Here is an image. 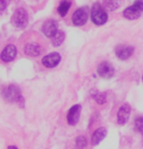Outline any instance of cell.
Returning <instances> with one entry per match:
<instances>
[{"mask_svg": "<svg viewBox=\"0 0 143 149\" xmlns=\"http://www.w3.org/2000/svg\"><path fill=\"white\" fill-rule=\"evenodd\" d=\"M20 89L15 85V84H10L5 86L2 90V97L7 101V102H18V100L20 99Z\"/></svg>", "mask_w": 143, "mask_h": 149, "instance_id": "3957f363", "label": "cell"}, {"mask_svg": "<svg viewBox=\"0 0 143 149\" xmlns=\"http://www.w3.org/2000/svg\"><path fill=\"white\" fill-rule=\"evenodd\" d=\"M107 134V130L105 128H98L97 130H95V132L92 136V145H98L102 141Z\"/></svg>", "mask_w": 143, "mask_h": 149, "instance_id": "5bb4252c", "label": "cell"}, {"mask_svg": "<svg viewBox=\"0 0 143 149\" xmlns=\"http://www.w3.org/2000/svg\"><path fill=\"white\" fill-rule=\"evenodd\" d=\"M12 24L18 28H25L28 24V14L23 8L17 9L12 15Z\"/></svg>", "mask_w": 143, "mask_h": 149, "instance_id": "277c9868", "label": "cell"}, {"mask_svg": "<svg viewBox=\"0 0 143 149\" xmlns=\"http://www.w3.org/2000/svg\"><path fill=\"white\" fill-rule=\"evenodd\" d=\"M1 1V10H5V8H6V2H5V0H0Z\"/></svg>", "mask_w": 143, "mask_h": 149, "instance_id": "44dd1931", "label": "cell"}, {"mask_svg": "<svg viewBox=\"0 0 143 149\" xmlns=\"http://www.w3.org/2000/svg\"><path fill=\"white\" fill-rule=\"evenodd\" d=\"M64 39H65V33H63V31H57V34L53 37L52 43H53L54 46H59V45L64 42Z\"/></svg>", "mask_w": 143, "mask_h": 149, "instance_id": "e0dca14e", "label": "cell"}, {"mask_svg": "<svg viewBox=\"0 0 143 149\" xmlns=\"http://www.w3.org/2000/svg\"><path fill=\"white\" fill-rule=\"evenodd\" d=\"M134 52V47L131 46V45H119L116 48H115V54L116 56L122 61H125L130 58L132 56V54Z\"/></svg>", "mask_w": 143, "mask_h": 149, "instance_id": "5b68a950", "label": "cell"}, {"mask_svg": "<svg viewBox=\"0 0 143 149\" xmlns=\"http://www.w3.org/2000/svg\"><path fill=\"white\" fill-rule=\"evenodd\" d=\"M114 67L110 62H102L97 66V74L101 77L110 79L114 75Z\"/></svg>", "mask_w": 143, "mask_h": 149, "instance_id": "52a82bcc", "label": "cell"}, {"mask_svg": "<svg viewBox=\"0 0 143 149\" xmlns=\"http://www.w3.org/2000/svg\"><path fill=\"white\" fill-rule=\"evenodd\" d=\"M79 117H81V105L79 104L73 105V107L69 109L68 114H67L68 125L75 126L76 123L78 122V120H79Z\"/></svg>", "mask_w": 143, "mask_h": 149, "instance_id": "30bf717a", "label": "cell"}, {"mask_svg": "<svg viewBox=\"0 0 143 149\" xmlns=\"http://www.w3.org/2000/svg\"><path fill=\"white\" fill-rule=\"evenodd\" d=\"M86 138L84 137V136H81V137H77V139H76V145H77V147L78 148H83L86 146Z\"/></svg>", "mask_w": 143, "mask_h": 149, "instance_id": "ffe728a7", "label": "cell"}, {"mask_svg": "<svg viewBox=\"0 0 143 149\" xmlns=\"http://www.w3.org/2000/svg\"><path fill=\"white\" fill-rule=\"evenodd\" d=\"M8 149H18L17 147H15V146H9L8 147Z\"/></svg>", "mask_w": 143, "mask_h": 149, "instance_id": "7402d4cb", "label": "cell"}, {"mask_svg": "<svg viewBox=\"0 0 143 149\" xmlns=\"http://www.w3.org/2000/svg\"><path fill=\"white\" fill-rule=\"evenodd\" d=\"M135 128L140 134H143V117H139V118H136Z\"/></svg>", "mask_w": 143, "mask_h": 149, "instance_id": "d6986e66", "label": "cell"}, {"mask_svg": "<svg viewBox=\"0 0 143 149\" xmlns=\"http://www.w3.org/2000/svg\"><path fill=\"white\" fill-rule=\"evenodd\" d=\"M107 14H106L105 9L102 7L99 3H95L92 10H90V19L95 25H104L107 22Z\"/></svg>", "mask_w": 143, "mask_h": 149, "instance_id": "6da1fadb", "label": "cell"}, {"mask_svg": "<svg viewBox=\"0 0 143 149\" xmlns=\"http://www.w3.org/2000/svg\"><path fill=\"white\" fill-rule=\"evenodd\" d=\"M23 53L30 56V57H36L38 55H40L41 53V46L38 44V43H28V44L25 45L23 47Z\"/></svg>", "mask_w": 143, "mask_h": 149, "instance_id": "8fae6325", "label": "cell"}, {"mask_svg": "<svg viewBox=\"0 0 143 149\" xmlns=\"http://www.w3.org/2000/svg\"><path fill=\"white\" fill-rule=\"evenodd\" d=\"M16 54H17V49L15 45H7L1 53V60L3 62H11L16 57Z\"/></svg>", "mask_w": 143, "mask_h": 149, "instance_id": "7c38bea8", "label": "cell"}, {"mask_svg": "<svg viewBox=\"0 0 143 149\" xmlns=\"http://www.w3.org/2000/svg\"><path fill=\"white\" fill-rule=\"evenodd\" d=\"M130 112H131V108L128 104H123L120 108V110L117 112V123L119 125H124L126 123L130 117Z\"/></svg>", "mask_w": 143, "mask_h": 149, "instance_id": "4fadbf2b", "label": "cell"}, {"mask_svg": "<svg viewBox=\"0 0 143 149\" xmlns=\"http://www.w3.org/2000/svg\"><path fill=\"white\" fill-rule=\"evenodd\" d=\"M143 13V0H136L135 2L123 11V16L130 20L137 19Z\"/></svg>", "mask_w": 143, "mask_h": 149, "instance_id": "7a4b0ae2", "label": "cell"}, {"mask_svg": "<svg viewBox=\"0 0 143 149\" xmlns=\"http://www.w3.org/2000/svg\"><path fill=\"white\" fill-rule=\"evenodd\" d=\"M60 60H61V56L58 53H50V54L46 55L45 57H43L41 63L44 66L48 67V68H53V67L58 65Z\"/></svg>", "mask_w": 143, "mask_h": 149, "instance_id": "ba28073f", "label": "cell"}, {"mask_svg": "<svg viewBox=\"0 0 143 149\" xmlns=\"http://www.w3.org/2000/svg\"><path fill=\"white\" fill-rule=\"evenodd\" d=\"M58 31V24L56 20H47L43 25V33L45 34V36L49 38H53Z\"/></svg>", "mask_w": 143, "mask_h": 149, "instance_id": "9c48e42d", "label": "cell"}, {"mask_svg": "<svg viewBox=\"0 0 143 149\" xmlns=\"http://www.w3.org/2000/svg\"><path fill=\"white\" fill-rule=\"evenodd\" d=\"M104 5L110 10H115L120 7L121 0H104Z\"/></svg>", "mask_w": 143, "mask_h": 149, "instance_id": "2e32d148", "label": "cell"}, {"mask_svg": "<svg viewBox=\"0 0 143 149\" xmlns=\"http://www.w3.org/2000/svg\"><path fill=\"white\" fill-rule=\"evenodd\" d=\"M142 80H143V77H142Z\"/></svg>", "mask_w": 143, "mask_h": 149, "instance_id": "603a6c76", "label": "cell"}, {"mask_svg": "<svg viewBox=\"0 0 143 149\" xmlns=\"http://www.w3.org/2000/svg\"><path fill=\"white\" fill-rule=\"evenodd\" d=\"M70 6H72V1L70 0H63L60 2V5L58 6V9H57L58 14L61 17H65L66 14L68 13V9L70 8Z\"/></svg>", "mask_w": 143, "mask_h": 149, "instance_id": "9a60e30c", "label": "cell"}, {"mask_svg": "<svg viewBox=\"0 0 143 149\" xmlns=\"http://www.w3.org/2000/svg\"><path fill=\"white\" fill-rule=\"evenodd\" d=\"M87 18H88L87 8H79V9L76 10L74 13V15H73V24L76 25V26H83L84 24L87 22Z\"/></svg>", "mask_w": 143, "mask_h": 149, "instance_id": "8992f818", "label": "cell"}, {"mask_svg": "<svg viewBox=\"0 0 143 149\" xmlns=\"http://www.w3.org/2000/svg\"><path fill=\"white\" fill-rule=\"evenodd\" d=\"M94 99L98 104H104L106 102V94L105 93H98L96 95H94Z\"/></svg>", "mask_w": 143, "mask_h": 149, "instance_id": "ac0fdd59", "label": "cell"}]
</instances>
